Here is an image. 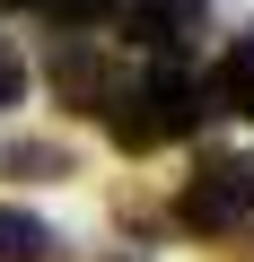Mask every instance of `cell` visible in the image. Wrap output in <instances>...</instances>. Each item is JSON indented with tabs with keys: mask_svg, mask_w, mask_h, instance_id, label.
Listing matches in <instances>:
<instances>
[{
	"mask_svg": "<svg viewBox=\"0 0 254 262\" xmlns=\"http://www.w3.org/2000/svg\"><path fill=\"white\" fill-rule=\"evenodd\" d=\"M245 210H254V158L245 149H210L175 192V227H193V236H228Z\"/></svg>",
	"mask_w": 254,
	"mask_h": 262,
	"instance_id": "obj_2",
	"label": "cell"
},
{
	"mask_svg": "<svg viewBox=\"0 0 254 262\" xmlns=\"http://www.w3.org/2000/svg\"><path fill=\"white\" fill-rule=\"evenodd\" d=\"M210 96H219L228 114H245V122H254V27H237V44L219 53V79H210Z\"/></svg>",
	"mask_w": 254,
	"mask_h": 262,
	"instance_id": "obj_5",
	"label": "cell"
},
{
	"mask_svg": "<svg viewBox=\"0 0 254 262\" xmlns=\"http://www.w3.org/2000/svg\"><path fill=\"white\" fill-rule=\"evenodd\" d=\"M0 175L53 184V175H70V149H53V140H9V149H0Z\"/></svg>",
	"mask_w": 254,
	"mask_h": 262,
	"instance_id": "obj_7",
	"label": "cell"
},
{
	"mask_svg": "<svg viewBox=\"0 0 254 262\" xmlns=\"http://www.w3.org/2000/svg\"><path fill=\"white\" fill-rule=\"evenodd\" d=\"M0 105H27V53L0 35Z\"/></svg>",
	"mask_w": 254,
	"mask_h": 262,
	"instance_id": "obj_8",
	"label": "cell"
},
{
	"mask_svg": "<svg viewBox=\"0 0 254 262\" xmlns=\"http://www.w3.org/2000/svg\"><path fill=\"white\" fill-rule=\"evenodd\" d=\"M202 114L210 105H202V88L184 70H158V79H132V88L105 96V131H114V149H132V158H149L167 140H193Z\"/></svg>",
	"mask_w": 254,
	"mask_h": 262,
	"instance_id": "obj_1",
	"label": "cell"
},
{
	"mask_svg": "<svg viewBox=\"0 0 254 262\" xmlns=\"http://www.w3.org/2000/svg\"><path fill=\"white\" fill-rule=\"evenodd\" d=\"M184 18H193V0H123V35L132 44H175Z\"/></svg>",
	"mask_w": 254,
	"mask_h": 262,
	"instance_id": "obj_6",
	"label": "cell"
},
{
	"mask_svg": "<svg viewBox=\"0 0 254 262\" xmlns=\"http://www.w3.org/2000/svg\"><path fill=\"white\" fill-rule=\"evenodd\" d=\"M0 262H70V245L27 210H0Z\"/></svg>",
	"mask_w": 254,
	"mask_h": 262,
	"instance_id": "obj_4",
	"label": "cell"
},
{
	"mask_svg": "<svg viewBox=\"0 0 254 262\" xmlns=\"http://www.w3.org/2000/svg\"><path fill=\"white\" fill-rule=\"evenodd\" d=\"M53 88H62V105H70V114H105V96H114L123 79L105 70V53H88V35H70V44H62V61H53Z\"/></svg>",
	"mask_w": 254,
	"mask_h": 262,
	"instance_id": "obj_3",
	"label": "cell"
}]
</instances>
